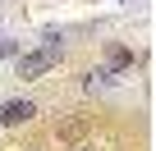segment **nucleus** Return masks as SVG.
Returning a JSON list of instances; mask_svg holds the SVG:
<instances>
[{"instance_id": "3", "label": "nucleus", "mask_w": 156, "mask_h": 151, "mask_svg": "<svg viewBox=\"0 0 156 151\" xmlns=\"http://www.w3.org/2000/svg\"><path fill=\"white\" fill-rule=\"evenodd\" d=\"M73 151H92V146H73Z\"/></svg>"}, {"instance_id": "2", "label": "nucleus", "mask_w": 156, "mask_h": 151, "mask_svg": "<svg viewBox=\"0 0 156 151\" xmlns=\"http://www.w3.org/2000/svg\"><path fill=\"white\" fill-rule=\"evenodd\" d=\"M32 115H37L32 101H5V105H0V124H9V128H14V124H28Z\"/></svg>"}, {"instance_id": "1", "label": "nucleus", "mask_w": 156, "mask_h": 151, "mask_svg": "<svg viewBox=\"0 0 156 151\" xmlns=\"http://www.w3.org/2000/svg\"><path fill=\"white\" fill-rule=\"evenodd\" d=\"M60 64V46H41V50H28L19 60V78H41V73H51Z\"/></svg>"}]
</instances>
